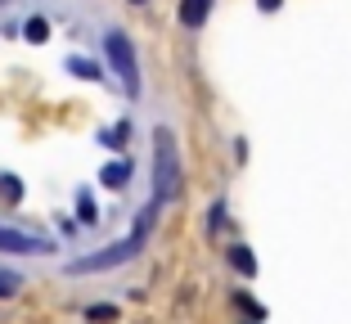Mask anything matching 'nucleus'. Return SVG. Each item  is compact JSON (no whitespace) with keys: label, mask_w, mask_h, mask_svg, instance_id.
Returning a JSON list of instances; mask_svg holds the SVG:
<instances>
[{"label":"nucleus","mask_w":351,"mask_h":324,"mask_svg":"<svg viewBox=\"0 0 351 324\" xmlns=\"http://www.w3.org/2000/svg\"><path fill=\"white\" fill-rule=\"evenodd\" d=\"M154 216H158V203H149V208L140 212V221H135V230L126 234L122 243H113V248H99V252H90V257H77V262H68V275H95V271H117V266H126L135 252L145 248L149 230H154Z\"/></svg>","instance_id":"obj_1"},{"label":"nucleus","mask_w":351,"mask_h":324,"mask_svg":"<svg viewBox=\"0 0 351 324\" xmlns=\"http://www.w3.org/2000/svg\"><path fill=\"white\" fill-rule=\"evenodd\" d=\"M180 194V158H176V136L171 126L154 131V203L167 208Z\"/></svg>","instance_id":"obj_2"},{"label":"nucleus","mask_w":351,"mask_h":324,"mask_svg":"<svg viewBox=\"0 0 351 324\" xmlns=\"http://www.w3.org/2000/svg\"><path fill=\"white\" fill-rule=\"evenodd\" d=\"M104 59L113 63V73L122 77V90L131 95V99H140V59H135L131 41H126V32L104 36Z\"/></svg>","instance_id":"obj_3"},{"label":"nucleus","mask_w":351,"mask_h":324,"mask_svg":"<svg viewBox=\"0 0 351 324\" xmlns=\"http://www.w3.org/2000/svg\"><path fill=\"white\" fill-rule=\"evenodd\" d=\"M0 252H19V257H41V252H54V243L50 239H32V234H19V230H10V225H0Z\"/></svg>","instance_id":"obj_4"},{"label":"nucleus","mask_w":351,"mask_h":324,"mask_svg":"<svg viewBox=\"0 0 351 324\" xmlns=\"http://www.w3.org/2000/svg\"><path fill=\"white\" fill-rule=\"evenodd\" d=\"M180 27H189V32H198L207 18H212V0H180Z\"/></svg>","instance_id":"obj_5"},{"label":"nucleus","mask_w":351,"mask_h":324,"mask_svg":"<svg viewBox=\"0 0 351 324\" xmlns=\"http://www.w3.org/2000/svg\"><path fill=\"white\" fill-rule=\"evenodd\" d=\"M230 266H234L239 275H248V279L257 275V257H252L248 243H234V248H230Z\"/></svg>","instance_id":"obj_6"},{"label":"nucleus","mask_w":351,"mask_h":324,"mask_svg":"<svg viewBox=\"0 0 351 324\" xmlns=\"http://www.w3.org/2000/svg\"><path fill=\"white\" fill-rule=\"evenodd\" d=\"M126 180H131V162H126V158H117V162L104 167V185L108 189H126Z\"/></svg>","instance_id":"obj_7"},{"label":"nucleus","mask_w":351,"mask_h":324,"mask_svg":"<svg viewBox=\"0 0 351 324\" xmlns=\"http://www.w3.org/2000/svg\"><path fill=\"white\" fill-rule=\"evenodd\" d=\"M23 32H27V41H32V45L50 41V23H45V18H27V27H23Z\"/></svg>","instance_id":"obj_8"},{"label":"nucleus","mask_w":351,"mask_h":324,"mask_svg":"<svg viewBox=\"0 0 351 324\" xmlns=\"http://www.w3.org/2000/svg\"><path fill=\"white\" fill-rule=\"evenodd\" d=\"M68 68H73L77 77H86V82H99V63H90V59H68Z\"/></svg>","instance_id":"obj_9"},{"label":"nucleus","mask_w":351,"mask_h":324,"mask_svg":"<svg viewBox=\"0 0 351 324\" xmlns=\"http://www.w3.org/2000/svg\"><path fill=\"white\" fill-rule=\"evenodd\" d=\"M0 199H5V203H19V199H23L19 176H0Z\"/></svg>","instance_id":"obj_10"},{"label":"nucleus","mask_w":351,"mask_h":324,"mask_svg":"<svg viewBox=\"0 0 351 324\" xmlns=\"http://www.w3.org/2000/svg\"><path fill=\"white\" fill-rule=\"evenodd\" d=\"M221 225H226V203H212L207 208V234H221Z\"/></svg>","instance_id":"obj_11"},{"label":"nucleus","mask_w":351,"mask_h":324,"mask_svg":"<svg viewBox=\"0 0 351 324\" xmlns=\"http://www.w3.org/2000/svg\"><path fill=\"white\" fill-rule=\"evenodd\" d=\"M19 288H23L19 275H14V271H0V302H5V297H14Z\"/></svg>","instance_id":"obj_12"},{"label":"nucleus","mask_w":351,"mask_h":324,"mask_svg":"<svg viewBox=\"0 0 351 324\" xmlns=\"http://www.w3.org/2000/svg\"><path fill=\"white\" fill-rule=\"evenodd\" d=\"M77 212H82V221H99V216H95V199H90V189H82V194H77Z\"/></svg>","instance_id":"obj_13"},{"label":"nucleus","mask_w":351,"mask_h":324,"mask_svg":"<svg viewBox=\"0 0 351 324\" xmlns=\"http://www.w3.org/2000/svg\"><path fill=\"white\" fill-rule=\"evenodd\" d=\"M117 306H86V320H113Z\"/></svg>","instance_id":"obj_14"},{"label":"nucleus","mask_w":351,"mask_h":324,"mask_svg":"<svg viewBox=\"0 0 351 324\" xmlns=\"http://www.w3.org/2000/svg\"><path fill=\"white\" fill-rule=\"evenodd\" d=\"M279 5H284V0H257V10H261V14H275Z\"/></svg>","instance_id":"obj_15"},{"label":"nucleus","mask_w":351,"mask_h":324,"mask_svg":"<svg viewBox=\"0 0 351 324\" xmlns=\"http://www.w3.org/2000/svg\"><path fill=\"white\" fill-rule=\"evenodd\" d=\"M131 5H149V0H131Z\"/></svg>","instance_id":"obj_16"},{"label":"nucleus","mask_w":351,"mask_h":324,"mask_svg":"<svg viewBox=\"0 0 351 324\" xmlns=\"http://www.w3.org/2000/svg\"><path fill=\"white\" fill-rule=\"evenodd\" d=\"M0 5H5V0H0Z\"/></svg>","instance_id":"obj_17"}]
</instances>
